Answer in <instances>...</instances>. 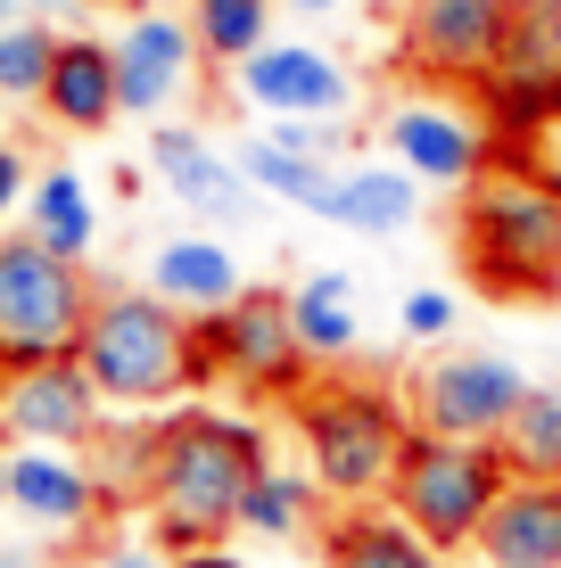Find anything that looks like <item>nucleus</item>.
I'll return each instance as SVG.
<instances>
[{"label": "nucleus", "instance_id": "f257e3e1", "mask_svg": "<svg viewBox=\"0 0 561 568\" xmlns=\"http://www.w3.org/2000/svg\"><path fill=\"white\" fill-rule=\"evenodd\" d=\"M264 469V428L240 413H190L158 420V462H149V527L158 552H190V544H223L240 527V495Z\"/></svg>", "mask_w": 561, "mask_h": 568}, {"label": "nucleus", "instance_id": "f03ea898", "mask_svg": "<svg viewBox=\"0 0 561 568\" xmlns=\"http://www.w3.org/2000/svg\"><path fill=\"white\" fill-rule=\"evenodd\" d=\"M74 355H83V371L100 379L108 404H173V396L216 379L207 322H190L158 288H124V281H108L100 297H91Z\"/></svg>", "mask_w": 561, "mask_h": 568}, {"label": "nucleus", "instance_id": "7ed1b4c3", "mask_svg": "<svg viewBox=\"0 0 561 568\" xmlns=\"http://www.w3.org/2000/svg\"><path fill=\"white\" fill-rule=\"evenodd\" d=\"M462 264L495 297H561V182L495 156L462 199Z\"/></svg>", "mask_w": 561, "mask_h": 568}, {"label": "nucleus", "instance_id": "20e7f679", "mask_svg": "<svg viewBox=\"0 0 561 568\" xmlns=\"http://www.w3.org/2000/svg\"><path fill=\"white\" fill-rule=\"evenodd\" d=\"M298 437L314 478L331 486V503H380L404 462V437H413V413L389 396V387L363 379H305L298 387Z\"/></svg>", "mask_w": 561, "mask_h": 568}, {"label": "nucleus", "instance_id": "39448f33", "mask_svg": "<svg viewBox=\"0 0 561 568\" xmlns=\"http://www.w3.org/2000/svg\"><path fill=\"white\" fill-rule=\"evenodd\" d=\"M512 486V462L495 437H447V428H413L404 462L389 478V511L413 519L438 552H471L479 519L495 511V495Z\"/></svg>", "mask_w": 561, "mask_h": 568}, {"label": "nucleus", "instance_id": "423d86ee", "mask_svg": "<svg viewBox=\"0 0 561 568\" xmlns=\"http://www.w3.org/2000/svg\"><path fill=\"white\" fill-rule=\"evenodd\" d=\"M91 272L42 247L33 231H0V363H50L74 355L91 313Z\"/></svg>", "mask_w": 561, "mask_h": 568}, {"label": "nucleus", "instance_id": "0eeeda50", "mask_svg": "<svg viewBox=\"0 0 561 568\" xmlns=\"http://www.w3.org/2000/svg\"><path fill=\"white\" fill-rule=\"evenodd\" d=\"M207 346H216V371L248 396H298L305 363H314L289 313V288H240L223 313H207Z\"/></svg>", "mask_w": 561, "mask_h": 568}, {"label": "nucleus", "instance_id": "6e6552de", "mask_svg": "<svg viewBox=\"0 0 561 568\" xmlns=\"http://www.w3.org/2000/svg\"><path fill=\"white\" fill-rule=\"evenodd\" d=\"M512 42V0H404L397 50L430 83H488Z\"/></svg>", "mask_w": 561, "mask_h": 568}, {"label": "nucleus", "instance_id": "1a4fd4ad", "mask_svg": "<svg viewBox=\"0 0 561 568\" xmlns=\"http://www.w3.org/2000/svg\"><path fill=\"white\" fill-rule=\"evenodd\" d=\"M520 396H529L520 363L488 355V346L430 355L413 379H404V413H413V428H447V437H495Z\"/></svg>", "mask_w": 561, "mask_h": 568}, {"label": "nucleus", "instance_id": "9d476101", "mask_svg": "<svg viewBox=\"0 0 561 568\" xmlns=\"http://www.w3.org/2000/svg\"><path fill=\"white\" fill-rule=\"evenodd\" d=\"M100 379L83 371V355H50V363H9L0 371V437L9 445H74L83 454L100 437Z\"/></svg>", "mask_w": 561, "mask_h": 568}, {"label": "nucleus", "instance_id": "9b49d317", "mask_svg": "<svg viewBox=\"0 0 561 568\" xmlns=\"http://www.w3.org/2000/svg\"><path fill=\"white\" fill-rule=\"evenodd\" d=\"M199 26H190V9H166V0H141V17H124V33H116V91H124V115H141V124H158L173 115L199 91Z\"/></svg>", "mask_w": 561, "mask_h": 568}, {"label": "nucleus", "instance_id": "f8f14e48", "mask_svg": "<svg viewBox=\"0 0 561 568\" xmlns=\"http://www.w3.org/2000/svg\"><path fill=\"white\" fill-rule=\"evenodd\" d=\"M380 149H389L421 190H471L479 173L495 165V132L479 124L471 108H447V100H397L380 115Z\"/></svg>", "mask_w": 561, "mask_h": 568}, {"label": "nucleus", "instance_id": "ddd939ff", "mask_svg": "<svg viewBox=\"0 0 561 568\" xmlns=\"http://www.w3.org/2000/svg\"><path fill=\"white\" fill-rule=\"evenodd\" d=\"M141 156H149V173H158V182H166L190 214H199V223H223V231H231V223H257L264 190L248 182V165H240V156H223L207 132H190V124H173V115H158Z\"/></svg>", "mask_w": 561, "mask_h": 568}, {"label": "nucleus", "instance_id": "4468645a", "mask_svg": "<svg viewBox=\"0 0 561 568\" xmlns=\"http://www.w3.org/2000/svg\"><path fill=\"white\" fill-rule=\"evenodd\" d=\"M231 91H240V108H257V115H347L355 108V74H347L331 50L281 42V33L231 67Z\"/></svg>", "mask_w": 561, "mask_h": 568}, {"label": "nucleus", "instance_id": "2eb2a0df", "mask_svg": "<svg viewBox=\"0 0 561 568\" xmlns=\"http://www.w3.org/2000/svg\"><path fill=\"white\" fill-rule=\"evenodd\" d=\"M9 511L26 527H50V536H74L108 511L91 462H74V445H17L9 454Z\"/></svg>", "mask_w": 561, "mask_h": 568}, {"label": "nucleus", "instance_id": "dca6fc26", "mask_svg": "<svg viewBox=\"0 0 561 568\" xmlns=\"http://www.w3.org/2000/svg\"><path fill=\"white\" fill-rule=\"evenodd\" d=\"M471 552L488 568H561V478H512Z\"/></svg>", "mask_w": 561, "mask_h": 568}, {"label": "nucleus", "instance_id": "f3484780", "mask_svg": "<svg viewBox=\"0 0 561 568\" xmlns=\"http://www.w3.org/2000/svg\"><path fill=\"white\" fill-rule=\"evenodd\" d=\"M42 115H50L58 132H108L116 115H124V91H116V42L67 26L58 67H50V83H42Z\"/></svg>", "mask_w": 561, "mask_h": 568}, {"label": "nucleus", "instance_id": "a211bd4d", "mask_svg": "<svg viewBox=\"0 0 561 568\" xmlns=\"http://www.w3.org/2000/svg\"><path fill=\"white\" fill-rule=\"evenodd\" d=\"M314 214H322L331 231H363V240H397V231L421 214V182L397 165V156H389V165H339Z\"/></svg>", "mask_w": 561, "mask_h": 568}, {"label": "nucleus", "instance_id": "6ab92c4d", "mask_svg": "<svg viewBox=\"0 0 561 568\" xmlns=\"http://www.w3.org/2000/svg\"><path fill=\"white\" fill-rule=\"evenodd\" d=\"M322 560L331 568H447L430 536L397 511H372V503H339L322 519Z\"/></svg>", "mask_w": 561, "mask_h": 568}, {"label": "nucleus", "instance_id": "aec40b11", "mask_svg": "<svg viewBox=\"0 0 561 568\" xmlns=\"http://www.w3.org/2000/svg\"><path fill=\"white\" fill-rule=\"evenodd\" d=\"M149 288H158L166 305H182L190 322H207V313H223L248 288V272H240V256H231L223 240L182 231V240H166L158 256H149Z\"/></svg>", "mask_w": 561, "mask_h": 568}, {"label": "nucleus", "instance_id": "412c9836", "mask_svg": "<svg viewBox=\"0 0 561 568\" xmlns=\"http://www.w3.org/2000/svg\"><path fill=\"white\" fill-rule=\"evenodd\" d=\"M26 231H33L42 247H58V256L91 264V247H100V199H91V182H83L74 165L33 173V190H26Z\"/></svg>", "mask_w": 561, "mask_h": 568}, {"label": "nucleus", "instance_id": "4be33fe9", "mask_svg": "<svg viewBox=\"0 0 561 568\" xmlns=\"http://www.w3.org/2000/svg\"><path fill=\"white\" fill-rule=\"evenodd\" d=\"M289 313H298V338L314 363H347L363 346V313H355V272L314 264L298 288H289Z\"/></svg>", "mask_w": 561, "mask_h": 568}, {"label": "nucleus", "instance_id": "5701e85b", "mask_svg": "<svg viewBox=\"0 0 561 568\" xmlns=\"http://www.w3.org/2000/svg\"><path fill=\"white\" fill-rule=\"evenodd\" d=\"M322 495H331L322 478H289V469L264 462L240 495V527L248 536H305V527H322Z\"/></svg>", "mask_w": 561, "mask_h": 568}, {"label": "nucleus", "instance_id": "b1692460", "mask_svg": "<svg viewBox=\"0 0 561 568\" xmlns=\"http://www.w3.org/2000/svg\"><path fill=\"white\" fill-rule=\"evenodd\" d=\"M231 156L248 165V182H257L264 199H289V206H305V214L322 206V190H331V173H339V156H314V149H281V141H264V132H257V141H240Z\"/></svg>", "mask_w": 561, "mask_h": 568}, {"label": "nucleus", "instance_id": "393cba45", "mask_svg": "<svg viewBox=\"0 0 561 568\" xmlns=\"http://www.w3.org/2000/svg\"><path fill=\"white\" fill-rule=\"evenodd\" d=\"M512 478H561V387H529L512 404V420L495 428Z\"/></svg>", "mask_w": 561, "mask_h": 568}, {"label": "nucleus", "instance_id": "a878e982", "mask_svg": "<svg viewBox=\"0 0 561 568\" xmlns=\"http://www.w3.org/2000/svg\"><path fill=\"white\" fill-rule=\"evenodd\" d=\"M190 26H199L207 67H240L248 50L273 42V0H182Z\"/></svg>", "mask_w": 561, "mask_h": 568}, {"label": "nucleus", "instance_id": "bb28decb", "mask_svg": "<svg viewBox=\"0 0 561 568\" xmlns=\"http://www.w3.org/2000/svg\"><path fill=\"white\" fill-rule=\"evenodd\" d=\"M58 42H67V26H50V17H9L0 26V100H42L50 67H58Z\"/></svg>", "mask_w": 561, "mask_h": 568}, {"label": "nucleus", "instance_id": "cd10ccee", "mask_svg": "<svg viewBox=\"0 0 561 568\" xmlns=\"http://www.w3.org/2000/svg\"><path fill=\"white\" fill-rule=\"evenodd\" d=\"M149 462H158V420H141V428L100 420V437H91V478H100L108 503H124V495L149 503Z\"/></svg>", "mask_w": 561, "mask_h": 568}, {"label": "nucleus", "instance_id": "c85d7f7f", "mask_svg": "<svg viewBox=\"0 0 561 568\" xmlns=\"http://www.w3.org/2000/svg\"><path fill=\"white\" fill-rule=\"evenodd\" d=\"M495 74L561 83V9H545V0H512V42H504V67H495Z\"/></svg>", "mask_w": 561, "mask_h": 568}, {"label": "nucleus", "instance_id": "c756f323", "mask_svg": "<svg viewBox=\"0 0 561 568\" xmlns=\"http://www.w3.org/2000/svg\"><path fill=\"white\" fill-rule=\"evenodd\" d=\"M397 329L413 346L447 338V329H454V297H447V288H404V297H397Z\"/></svg>", "mask_w": 561, "mask_h": 568}, {"label": "nucleus", "instance_id": "7c9ffc66", "mask_svg": "<svg viewBox=\"0 0 561 568\" xmlns=\"http://www.w3.org/2000/svg\"><path fill=\"white\" fill-rule=\"evenodd\" d=\"M26 190H33V182H26V156H17L9 141H0V223L17 214V199H26Z\"/></svg>", "mask_w": 561, "mask_h": 568}, {"label": "nucleus", "instance_id": "2f4dec72", "mask_svg": "<svg viewBox=\"0 0 561 568\" xmlns=\"http://www.w3.org/2000/svg\"><path fill=\"white\" fill-rule=\"evenodd\" d=\"M173 568H248V560L223 552V544H190V552H173Z\"/></svg>", "mask_w": 561, "mask_h": 568}, {"label": "nucleus", "instance_id": "473e14b6", "mask_svg": "<svg viewBox=\"0 0 561 568\" xmlns=\"http://www.w3.org/2000/svg\"><path fill=\"white\" fill-rule=\"evenodd\" d=\"M108 568H173V552H149V544H108Z\"/></svg>", "mask_w": 561, "mask_h": 568}, {"label": "nucleus", "instance_id": "72a5a7b5", "mask_svg": "<svg viewBox=\"0 0 561 568\" xmlns=\"http://www.w3.org/2000/svg\"><path fill=\"white\" fill-rule=\"evenodd\" d=\"M26 9H33V17H50V26H67V17H83L91 0H26Z\"/></svg>", "mask_w": 561, "mask_h": 568}, {"label": "nucleus", "instance_id": "f704fd0d", "mask_svg": "<svg viewBox=\"0 0 561 568\" xmlns=\"http://www.w3.org/2000/svg\"><path fill=\"white\" fill-rule=\"evenodd\" d=\"M0 568H50L42 552H26V544H0Z\"/></svg>", "mask_w": 561, "mask_h": 568}, {"label": "nucleus", "instance_id": "c9c22d12", "mask_svg": "<svg viewBox=\"0 0 561 568\" xmlns=\"http://www.w3.org/2000/svg\"><path fill=\"white\" fill-rule=\"evenodd\" d=\"M298 17H331V9H347V0H289Z\"/></svg>", "mask_w": 561, "mask_h": 568}, {"label": "nucleus", "instance_id": "e433bc0d", "mask_svg": "<svg viewBox=\"0 0 561 568\" xmlns=\"http://www.w3.org/2000/svg\"><path fill=\"white\" fill-rule=\"evenodd\" d=\"M0 511H9V454H0Z\"/></svg>", "mask_w": 561, "mask_h": 568}, {"label": "nucleus", "instance_id": "4c0bfd02", "mask_svg": "<svg viewBox=\"0 0 561 568\" xmlns=\"http://www.w3.org/2000/svg\"><path fill=\"white\" fill-rule=\"evenodd\" d=\"M9 17H17V0H0V26H9Z\"/></svg>", "mask_w": 561, "mask_h": 568}, {"label": "nucleus", "instance_id": "58836bf2", "mask_svg": "<svg viewBox=\"0 0 561 568\" xmlns=\"http://www.w3.org/2000/svg\"><path fill=\"white\" fill-rule=\"evenodd\" d=\"M91 9H124V0H91Z\"/></svg>", "mask_w": 561, "mask_h": 568}, {"label": "nucleus", "instance_id": "ea45409f", "mask_svg": "<svg viewBox=\"0 0 561 568\" xmlns=\"http://www.w3.org/2000/svg\"><path fill=\"white\" fill-rule=\"evenodd\" d=\"M545 9H561V0H545Z\"/></svg>", "mask_w": 561, "mask_h": 568}, {"label": "nucleus", "instance_id": "a19ab883", "mask_svg": "<svg viewBox=\"0 0 561 568\" xmlns=\"http://www.w3.org/2000/svg\"><path fill=\"white\" fill-rule=\"evenodd\" d=\"M389 9H404V0H389Z\"/></svg>", "mask_w": 561, "mask_h": 568}, {"label": "nucleus", "instance_id": "79ce46f5", "mask_svg": "<svg viewBox=\"0 0 561 568\" xmlns=\"http://www.w3.org/2000/svg\"><path fill=\"white\" fill-rule=\"evenodd\" d=\"M0 371H9V363H0Z\"/></svg>", "mask_w": 561, "mask_h": 568}]
</instances>
